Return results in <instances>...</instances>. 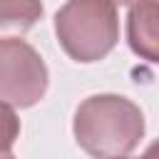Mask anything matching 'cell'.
I'll list each match as a JSON object with an SVG mask.
<instances>
[{"label":"cell","instance_id":"obj_3","mask_svg":"<svg viewBox=\"0 0 159 159\" xmlns=\"http://www.w3.org/2000/svg\"><path fill=\"white\" fill-rule=\"evenodd\" d=\"M50 84V72L40 52L20 40V37H7L0 40V99L17 107L27 109L37 104Z\"/></svg>","mask_w":159,"mask_h":159},{"label":"cell","instance_id":"obj_6","mask_svg":"<svg viewBox=\"0 0 159 159\" xmlns=\"http://www.w3.org/2000/svg\"><path fill=\"white\" fill-rule=\"evenodd\" d=\"M17 137H20V119L15 114V107L0 99V157L12 154Z\"/></svg>","mask_w":159,"mask_h":159},{"label":"cell","instance_id":"obj_7","mask_svg":"<svg viewBox=\"0 0 159 159\" xmlns=\"http://www.w3.org/2000/svg\"><path fill=\"white\" fill-rule=\"evenodd\" d=\"M147 154H159V142H157V144H152V147L147 149Z\"/></svg>","mask_w":159,"mask_h":159},{"label":"cell","instance_id":"obj_2","mask_svg":"<svg viewBox=\"0 0 159 159\" xmlns=\"http://www.w3.org/2000/svg\"><path fill=\"white\" fill-rule=\"evenodd\" d=\"M55 35L65 55L89 65L104 60L119 40L114 0H67L55 12Z\"/></svg>","mask_w":159,"mask_h":159},{"label":"cell","instance_id":"obj_1","mask_svg":"<svg viewBox=\"0 0 159 159\" xmlns=\"http://www.w3.org/2000/svg\"><path fill=\"white\" fill-rule=\"evenodd\" d=\"M72 132L92 157H127L144 137V114L122 94H92L80 102Z\"/></svg>","mask_w":159,"mask_h":159},{"label":"cell","instance_id":"obj_8","mask_svg":"<svg viewBox=\"0 0 159 159\" xmlns=\"http://www.w3.org/2000/svg\"><path fill=\"white\" fill-rule=\"evenodd\" d=\"M114 2H117V5H134L137 0H114Z\"/></svg>","mask_w":159,"mask_h":159},{"label":"cell","instance_id":"obj_4","mask_svg":"<svg viewBox=\"0 0 159 159\" xmlns=\"http://www.w3.org/2000/svg\"><path fill=\"white\" fill-rule=\"evenodd\" d=\"M127 42L137 57L159 65V0H137L129 5Z\"/></svg>","mask_w":159,"mask_h":159},{"label":"cell","instance_id":"obj_5","mask_svg":"<svg viewBox=\"0 0 159 159\" xmlns=\"http://www.w3.org/2000/svg\"><path fill=\"white\" fill-rule=\"evenodd\" d=\"M40 0H0V40L22 37L42 20Z\"/></svg>","mask_w":159,"mask_h":159}]
</instances>
